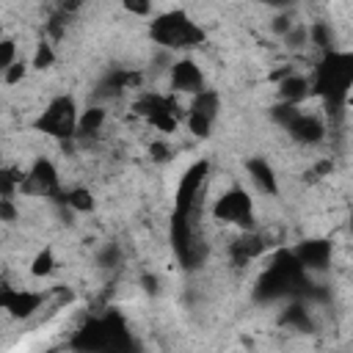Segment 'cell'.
Listing matches in <instances>:
<instances>
[{
  "instance_id": "cell-1",
  "label": "cell",
  "mask_w": 353,
  "mask_h": 353,
  "mask_svg": "<svg viewBox=\"0 0 353 353\" xmlns=\"http://www.w3.org/2000/svg\"><path fill=\"white\" fill-rule=\"evenodd\" d=\"M350 83H353V58L347 52L328 50L314 72V80L309 83V91L320 94L328 105H334L339 110L347 102Z\"/></svg>"
},
{
  "instance_id": "cell-2",
  "label": "cell",
  "mask_w": 353,
  "mask_h": 353,
  "mask_svg": "<svg viewBox=\"0 0 353 353\" xmlns=\"http://www.w3.org/2000/svg\"><path fill=\"white\" fill-rule=\"evenodd\" d=\"M152 39L168 50H185V47L201 44L204 30L196 22H190L185 11H168L152 22Z\"/></svg>"
},
{
  "instance_id": "cell-3",
  "label": "cell",
  "mask_w": 353,
  "mask_h": 353,
  "mask_svg": "<svg viewBox=\"0 0 353 353\" xmlns=\"http://www.w3.org/2000/svg\"><path fill=\"white\" fill-rule=\"evenodd\" d=\"M36 127H39L41 132L52 135V138H61V141L72 138V135L77 132L74 99H72V97H55V99L47 105V110L39 116Z\"/></svg>"
},
{
  "instance_id": "cell-4",
  "label": "cell",
  "mask_w": 353,
  "mask_h": 353,
  "mask_svg": "<svg viewBox=\"0 0 353 353\" xmlns=\"http://www.w3.org/2000/svg\"><path fill=\"white\" fill-rule=\"evenodd\" d=\"M251 212H254V201L251 196L243 190V188H232L226 190L215 207H212V215L223 223H234V226H251Z\"/></svg>"
},
{
  "instance_id": "cell-5",
  "label": "cell",
  "mask_w": 353,
  "mask_h": 353,
  "mask_svg": "<svg viewBox=\"0 0 353 353\" xmlns=\"http://www.w3.org/2000/svg\"><path fill=\"white\" fill-rule=\"evenodd\" d=\"M207 171H210V163L207 160H199V163H193L182 174V179L176 185V210L174 212H190V210H196V199L201 193V185L207 179Z\"/></svg>"
},
{
  "instance_id": "cell-6",
  "label": "cell",
  "mask_w": 353,
  "mask_h": 353,
  "mask_svg": "<svg viewBox=\"0 0 353 353\" xmlns=\"http://www.w3.org/2000/svg\"><path fill=\"white\" fill-rule=\"evenodd\" d=\"M58 185H61L58 182V171L44 157H39L30 165V171L25 174V179H22V190L25 193H33V196H55L58 193Z\"/></svg>"
},
{
  "instance_id": "cell-7",
  "label": "cell",
  "mask_w": 353,
  "mask_h": 353,
  "mask_svg": "<svg viewBox=\"0 0 353 353\" xmlns=\"http://www.w3.org/2000/svg\"><path fill=\"white\" fill-rule=\"evenodd\" d=\"M44 303V295L41 292H30V290H11V287H3L0 284V309H6L11 317H30L39 306Z\"/></svg>"
},
{
  "instance_id": "cell-8",
  "label": "cell",
  "mask_w": 353,
  "mask_h": 353,
  "mask_svg": "<svg viewBox=\"0 0 353 353\" xmlns=\"http://www.w3.org/2000/svg\"><path fill=\"white\" fill-rule=\"evenodd\" d=\"M171 88L182 94H199L204 88V74L193 61H176L171 66Z\"/></svg>"
},
{
  "instance_id": "cell-9",
  "label": "cell",
  "mask_w": 353,
  "mask_h": 353,
  "mask_svg": "<svg viewBox=\"0 0 353 353\" xmlns=\"http://www.w3.org/2000/svg\"><path fill=\"white\" fill-rule=\"evenodd\" d=\"M298 143H317V141H323V135H325V127H323V121L317 119V116H312V113H298L287 127H284Z\"/></svg>"
},
{
  "instance_id": "cell-10",
  "label": "cell",
  "mask_w": 353,
  "mask_h": 353,
  "mask_svg": "<svg viewBox=\"0 0 353 353\" xmlns=\"http://www.w3.org/2000/svg\"><path fill=\"white\" fill-rule=\"evenodd\" d=\"M292 254L298 256L303 270H323L328 265V259H331V243L328 240H306Z\"/></svg>"
},
{
  "instance_id": "cell-11",
  "label": "cell",
  "mask_w": 353,
  "mask_h": 353,
  "mask_svg": "<svg viewBox=\"0 0 353 353\" xmlns=\"http://www.w3.org/2000/svg\"><path fill=\"white\" fill-rule=\"evenodd\" d=\"M245 171H248V176L254 179V185H256L262 193H268V196H276V193H279L276 171L270 168V163H268L265 157H251V160L245 163Z\"/></svg>"
},
{
  "instance_id": "cell-12",
  "label": "cell",
  "mask_w": 353,
  "mask_h": 353,
  "mask_svg": "<svg viewBox=\"0 0 353 353\" xmlns=\"http://www.w3.org/2000/svg\"><path fill=\"white\" fill-rule=\"evenodd\" d=\"M306 94H312L309 91V80L301 77V74L287 72L279 80V97H281V102H301V99H306Z\"/></svg>"
},
{
  "instance_id": "cell-13",
  "label": "cell",
  "mask_w": 353,
  "mask_h": 353,
  "mask_svg": "<svg viewBox=\"0 0 353 353\" xmlns=\"http://www.w3.org/2000/svg\"><path fill=\"white\" fill-rule=\"evenodd\" d=\"M265 251V243H262V237H254V234H245V237H240L237 243H232V256H234V262L240 265V262H248V259H254V256H259Z\"/></svg>"
},
{
  "instance_id": "cell-14",
  "label": "cell",
  "mask_w": 353,
  "mask_h": 353,
  "mask_svg": "<svg viewBox=\"0 0 353 353\" xmlns=\"http://www.w3.org/2000/svg\"><path fill=\"white\" fill-rule=\"evenodd\" d=\"M190 110L199 113V116H207V119L212 121V119L218 116V110H221V97H218L215 91H210V88H201V91L193 97Z\"/></svg>"
},
{
  "instance_id": "cell-15",
  "label": "cell",
  "mask_w": 353,
  "mask_h": 353,
  "mask_svg": "<svg viewBox=\"0 0 353 353\" xmlns=\"http://www.w3.org/2000/svg\"><path fill=\"white\" fill-rule=\"evenodd\" d=\"M102 124H105V110L102 108H88L83 116H77V132H83V135H94Z\"/></svg>"
},
{
  "instance_id": "cell-16",
  "label": "cell",
  "mask_w": 353,
  "mask_h": 353,
  "mask_svg": "<svg viewBox=\"0 0 353 353\" xmlns=\"http://www.w3.org/2000/svg\"><path fill=\"white\" fill-rule=\"evenodd\" d=\"M281 323H284V325H292V328H298V331H309V328H312L309 312H306L301 303H292V306L281 314Z\"/></svg>"
},
{
  "instance_id": "cell-17",
  "label": "cell",
  "mask_w": 353,
  "mask_h": 353,
  "mask_svg": "<svg viewBox=\"0 0 353 353\" xmlns=\"http://www.w3.org/2000/svg\"><path fill=\"white\" fill-rule=\"evenodd\" d=\"M63 201H66L74 212H88V210H94V196H91L85 188H74V190H69V193L63 196Z\"/></svg>"
},
{
  "instance_id": "cell-18",
  "label": "cell",
  "mask_w": 353,
  "mask_h": 353,
  "mask_svg": "<svg viewBox=\"0 0 353 353\" xmlns=\"http://www.w3.org/2000/svg\"><path fill=\"white\" fill-rule=\"evenodd\" d=\"M22 179H25V174H19L14 168H0V196L14 199V193L22 188Z\"/></svg>"
},
{
  "instance_id": "cell-19",
  "label": "cell",
  "mask_w": 353,
  "mask_h": 353,
  "mask_svg": "<svg viewBox=\"0 0 353 353\" xmlns=\"http://www.w3.org/2000/svg\"><path fill=\"white\" fill-rule=\"evenodd\" d=\"M52 270H55V256H52V251H50V248L39 251L36 259H33V265H30V273H33L36 279H41V276H50Z\"/></svg>"
},
{
  "instance_id": "cell-20",
  "label": "cell",
  "mask_w": 353,
  "mask_h": 353,
  "mask_svg": "<svg viewBox=\"0 0 353 353\" xmlns=\"http://www.w3.org/2000/svg\"><path fill=\"white\" fill-rule=\"evenodd\" d=\"M188 127H190V132L196 135V138H207L210 135V127H212V121L207 119V116H199V113H188Z\"/></svg>"
},
{
  "instance_id": "cell-21",
  "label": "cell",
  "mask_w": 353,
  "mask_h": 353,
  "mask_svg": "<svg viewBox=\"0 0 353 353\" xmlns=\"http://www.w3.org/2000/svg\"><path fill=\"white\" fill-rule=\"evenodd\" d=\"M52 61H55V52H52V47H50L47 41H41V44L36 47V55H33V66H36V69H47V66H52Z\"/></svg>"
},
{
  "instance_id": "cell-22",
  "label": "cell",
  "mask_w": 353,
  "mask_h": 353,
  "mask_svg": "<svg viewBox=\"0 0 353 353\" xmlns=\"http://www.w3.org/2000/svg\"><path fill=\"white\" fill-rule=\"evenodd\" d=\"M17 61V44L11 39H0V72H6Z\"/></svg>"
},
{
  "instance_id": "cell-23",
  "label": "cell",
  "mask_w": 353,
  "mask_h": 353,
  "mask_svg": "<svg viewBox=\"0 0 353 353\" xmlns=\"http://www.w3.org/2000/svg\"><path fill=\"white\" fill-rule=\"evenodd\" d=\"M312 39H314V44L317 47H323V50H331V36H328V28L323 25V22H317L312 30H306Z\"/></svg>"
},
{
  "instance_id": "cell-24",
  "label": "cell",
  "mask_w": 353,
  "mask_h": 353,
  "mask_svg": "<svg viewBox=\"0 0 353 353\" xmlns=\"http://www.w3.org/2000/svg\"><path fill=\"white\" fill-rule=\"evenodd\" d=\"M25 74H28V66H25L22 61H14V63H11V66H8L6 72H3V77H6V83H8V85L19 83V80H22Z\"/></svg>"
},
{
  "instance_id": "cell-25",
  "label": "cell",
  "mask_w": 353,
  "mask_h": 353,
  "mask_svg": "<svg viewBox=\"0 0 353 353\" xmlns=\"http://www.w3.org/2000/svg\"><path fill=\"white\" fill-rule=\"evenodd\" d=\"M124 3V8L130 11V14H135V17H146L149 11H152V0H121Z\"/></svg>"
},
{
  "instance_id": "cell-26",
  "label": "cell",
  "mask_w": 353,
  "mask_h": 353,
  "mask_svg": "<svg viewBox=\"0 0 353 353\" xmlns=\"http://www.w3.org/2000/svg\"><path fill=\"white\" fill-rule=\"evenodd\" d=\"M0 221H6V223L17 221V207H14L11 196H0Z\"/></svg>"
},
{
  "instance_id": "cell-27",
  "label": "cell",
  "mask_w": 353,
  "mask_h": 353,
  "mask_svg": "<svg viewBox=\"0 0 353 353\" xmlns=\"http://www.w3.org/2000/svg\"><path fill=\"white\" fill-rule=\"evenodd\" d=\"M290 28H292L290 17H276V19H273V30H276V33H287Z\"/></svg>"
},
{
  "instance_id": "cell-28",
  "label": "cell",
  "mask_w": 353,
  "mask_h": 353,
  "mask_svg": "<svg viewBox=\"0 0 353 353\" xmlns=\"http://www.w3.org/2000/svg\"><path fill=\"white\" fill-rule=\"evenodd\" d=\"M149 152H152L154 160H168V146H165V143H152Z\"/></svg>"
},
{
  "instance_id": "cell-29",
  "label": "cell",
  "mask_w": 353,
  "mask_h": 353,
  "mask_svg": "<svg viewBox=\"0 0 353 353\" xmlns=\"http://www.w3.org/2000/svg\"><path fill=\"white\" fill-rule=\"evenodd\" d=\"M143 290L146 292H157V279L154 276H143Z\"/></svg>"
},
{
  "instance_id": "cell-30",
  "label": "cell",
  "mask_w": 353,
  "mask_h": 353,
  "mask_svg": "<svg viewBox=\"0 0 353 353\" xmlns=\"http://www.w3.org/2000/svg\"><path fill=\"white\" fill-rule=\"evenodd\" d=\"M334 165H331V160H323V163H317V174H328Z\"/></svg>"
},
{
  "instance_id": "cell-31",
  "label": "cell",
  "mask_w": 353,
  "mask_h": 353,
  "mask_svg": "<svg viewBox=\"0 0 353 353\" xmlns=\"http://www.w3.org/2000/svg\"><path fill=\"white\" fill-rule=\"evenodd\" d=\"M80 3L83 0H63V11H74V8H80Z\"/></svg>"
},
{
  "instance_id": "cell-32",
  "label": "cell",
  "mask_w": 353,
  "mask_h": 353,
  "mask_svg": "<svg viewBox=\"0 0 353 353\" xmlns=\"http://www.w3.org/2000/svg\"><path fill=\"white\" fill-rule=\"evenodd\" d=\"M262 3H268V6H290L295 0H262Z\"/></svg>"
},
{
  "instance_id": "cell-33",
  "label": "cell",
  "mask_w": 353,
  "mask_h": 353,
  "mask_svg": "<svg viewBox=\"0 0 353 353\" xmlns=\"http://www.w3.org/2000/svg\"><path fill=\"white\" fill-rule=\"evenodd\" d=\"M0 168H3V163H0Z\"/></svg>"
}]
</instances>
